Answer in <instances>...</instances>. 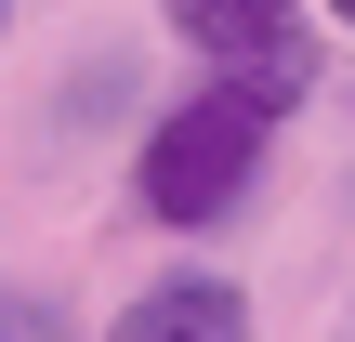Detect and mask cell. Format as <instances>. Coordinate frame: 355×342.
I'll return each mask as SVG.
<instances>
[{
    "label": "cell",
    "mask_w": 355,
    "mask_h": 342,
    "mask_svg": "<svg viewBox=\"0 0 355 342\" xmlns=\"http://www.w3.org/2000/svg\"><path fill=\"white\" fill-rule=\"evenodd\" d=\"M343 342H355V303H343Z\"/></svg>",
    "instance_id": "6"
},
{
    "label": "cell",
    "mask_w": 355,
    "mask_h": 342,
    "mask_svg": "<svg viewBox=\"0 0 355 342\" xmlns=\"http://www.w3.org/2000/svg\"><path fill=\"white\" fill-rule=\"evenodd\" d=\"M105 342H250V303H237L224 277H158V290L119 303Z\"/></svg>",
    "instance_id": "2"
},
{
    "label": "cell",
    "mask_w": 355,
    "mask_h": 342,
    "mask_svg": "<svg viewBox=\"0 0 355 342\" xmlns=\"http://www.w3.org/2000/svg\"><path fill=\"white\" fill-rule=\"evenodd\" d=\"M0 342H66V330H53L40 303H0Z\"/></svg>",
    "instance_id": "4"
},
{
    "label": "cell",
    "mask_w": 355,
    "mask_h": 342,
    "mask_svg": "<svg viewBox=\"0 0 355 342\" xmlns=\"http://www.w3.org/2000/svg\"><path fill=\"white\" fill-rule=\"evenodd\" d=\"M303 92V66H224V92H198V105H171L158 132H145V211L158 224H224V198L263 171V119Z\"/></svg>",
    "instance_id": "1"
},
{
    "label": "cell",
    "mask_w": 355,
    "mask_h": 342,
    "mask_svg": "<svg viewBox=\"0 0 355 342\" xmlns=\"http://www.w3.org/2000/svg\"><path fill=\"white\" fill-rule=\"evenodd\" d=\"M329 13H343V26H355V0H329Z\"/></svg>",
    "instance_id": "5"
},
{
    "label": "cell",
    "mask_w": 355,
    "mask_h": 342,
    "mask_svg": "<svg viewBox=\"0 0 355 342\" xmlns=\"http://www.w3.org/2000/svg\"><path fill=\"white\" fill-rule=\"evenodd\" d=\"M171 26H184L211 66H303V40H290V0H171Z\"/></svg>",
    "instance_id": "3"
}]
</instances>
